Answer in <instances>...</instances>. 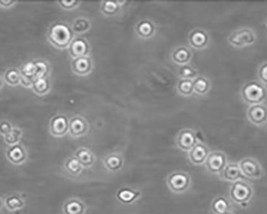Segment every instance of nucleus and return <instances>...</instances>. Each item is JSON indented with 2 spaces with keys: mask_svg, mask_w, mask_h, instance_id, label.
I'll return each instance as SVG.
<instances>
[{
  "mask_svg": "<svg viewBox=\"0 0 267 214\" xmlns=\"http://www.w3.org/2000/svg\"><path fill=\"white\" fill-rule=\"evenodd\" d=\"M51 88V83H50L48 78L46 77L35 79L31 89L37 96H43L50 92Z\"/></svg>",
  "mask_w": 267,
  "mask_h": 214,
  "instance_id": "obj_29",
  "label": "nucleus"
},
{
  "mask_svg": "<svg viewBox=\"0 0 267 214\" xmlns=\"http://www.w3.org/2000/svg\"><path fill=\"white\" fill-rule=\"evenodd\" d=\"M16 4H17L16 1H12V0H0V8H11L15 6Z\"/></svg>",
  "mask_w": 267,
  "mask_h": 214,
  "instance_id": "obj_40",
  "label": "nucleus"
},
{
  "mask_svg": "<svg viewBox=\"0 0 267 214\" xmlns=\"http://www.w3.org/2000/svg\"><path fill=\"white\" fill-rule=\"evenodd\" d=\"M47 40L53 47L58 49L69 47L74 38V32L68 23L57 21L50 26L47 32Z\"/></svg>",
  "mask_w": 267,
  "mask_h": 214,
  "instance_id": "obj_1",
  "label": "nucleus"
},
{
  "mask_svg": "<svg viewBox=\"0 0 267 214\" xmlns=\"http://www.w3.org/2000/svg\"><path fill=\"white\" fill-rule=\"evenodd\" d=\"M238 166L243 177L249 179H259L263 176V169L259 162L254 158H243L239 162Z\"/></svg>",
  "mask_w": 267,
  "mask_h": 214,
  "instance_id": "obj_7",
  "label": "nucleus"
},
{
  "mask_svg": "<svg viewBox=\"0 0 267 214\" xmlns=\"http://www.w3.org/2000/svg\"><path fill=\"white\" fill-rule=\"evenodd\" d=\"M193 52L186 46H181L174 49L172 52L171 59L174 64L178 66L190 64L192 60Z\"/></svg>",
  "mask_w": 267,
  "mask_h": 214,
  "instance_id": "obj_20",
  "label": "nucleus"
},
{
  "mask_svg": "<svg viewBox=\"0 0 267 214\" xmlns=\"http://www.w3.org/2000/svg\"><path fill=\"white\" fill-rule=\"evenodd\" d=\"M23 137V131L19 127H13L12 131L9 133L4 136V142L6 143L8 146L17 145L20 142Z\"/></svg>",
  "mask_w": 267,
  "mask_h": 214,
  "instance_id": "obj_34",
  "label": "nucleus"
},
{
  "mask_svg": "<svg viewBox=\"0 0 267 214\" xmlns=\"http://www.w3.org/2000/svg\"><path fill=\"white\" fill-rule=\"evenodd\" d=\"M166 184L174 194H183L190 188L191 177L185 172H173L168 176Z\"/></svg>",
  "mask_w": 267,
  "mask_h": 214,
  "instance_id": "obj_4",
  "label": "nucleus"
},
{
  "mask_svg": "<svg viewBox=\"0 0 267 214\" xmlns=\"http://www.w3.org/2000/svg\"><path fill=\"white\" fill-rule=\"evenodd\" d=\"M193 89L194 93L199 96H205L209 92L210 82L203 75H198L195 79H193Z\"/></svg>",
  "mask_w": 267,
  "mask_h": 214,
  "instance_id": "obj_27",
  "label": "nucleus"
},
{
  "mask_svg": "<svg viewBox=\"0 0 267 214\" xmlns=\"http://www.w3.org/2000/svg\"><path fill=\"white\" fill-rule=\"evenodd\" d=\"M36 67V74L35 79H42L47 77L50 72V65L49 63L44 60H39L34 61Z\"/></svg>",
  "mask_w": 267,
  "mask_h": 214,
  "instance_id": "obj_36",
  "label": "nucleus"
},
{
  "mask_svg": "<svg viewBox=\"0 0 267 214\" xmlns=\"http://www.w3.org/2000/svg\"><path fill=\"white\" fill-rule=\"evenodd\" d=\"M4 205L10 211H16L24 207L25 201L19 194H10L5 197Z\"/></svg>",
  "mask_w": 267,
  "mask_h": 214,
  "instance_id": "obj_28",
  "label": "nucleus"
},
{
  "mask_svg": "<svg viewBox=\"0 0 267 214\" xmlns=\"http://www.w3.org/2000/svg\"><path fill=\"white\" fill-rule=\"evenodd\" d=\"M71 69L75 75L86 76L92 72L93 69V61L90 56L72 59Z\"/></svg>",
  "mask_w": 267,
  "mask_h": 214,
  "instance_id": "obj_10",
  "label": "nucleus"
},
{
  "mask_svg": "<svg viewBox=\"0 0 267 214\" xmlns=\"http://www.w3.org/2000/svg\"><path fill=\"white\" fill-rule=\"evenodd\" d=\"M57 4L62 9L70 11V10L78 8L81 3L79 1H75V0H69V1H59Z\"/></svg>",
  "mask_w": 267,
  "mask_h": 214,
  "instance_id": "obj_37",
  "label": "nucleus"
},
{
  "mask_svg": "<svg viewBox=\"0 0 267 214\" xmlns=\"http://www.w3.org/2000/svg\"><path fill=\"white\" fill-rule=\"evenodd\" d=\"M89 131V124L81 116H74L68 120V133L73 138L85 136Z\"/></svg>",
  "mask_w": 267,
  "mask_h": 214,
  "instance_id": "obj_13",
  "label": "nucleus"
},
{
  "mask_svg": "<svg viewBox=\"0 0 267 214\" xmlns=\"http://www.w3.org/2000/svg\"><path fill=\"white\" fill-rule=\"evenodd\" d=\"M13 126L8 120H2L0 122V135L5 136L12 131Z\"/></svg>",
  "mask_w": 267,
  "mask_h": 214,
  "instance_id": "obj_39",
  "label": "nucleus"
},
{
  "mask_svg": "<svg viewBox=\"0 0 267 214\" xmlns=\"http://www.w3.org/2000/svg\"><path fill=\"white\" fill-rule=\"evenodd\" d=\"M247 118L255 126H263L266 124L267 110L264 103L250 105L247 110Z\"/></svg>",
  "mask_w": 267,
  "mask_h": 214,
  "instance_id": "obj_11",
  "label": "nucleus"
},
{
  "mask_svg": "<svg viewBox=\"0 0 267 214\" xmlns=\"http://www.w3.org/2000/svg\"><path fill=\"white\" fill-rule=\"evenodd\" d=\"M68 51L72 59L88 57L90 55L91 46L85 38H74L68 47Z\"/></svg>",
  "mask_w": 267,
  "mask_h": 214,
  "instance_id": "obj_12",
  "label": "nucleus"
},
{
  "mask_svg": "<svg viewBox=\"0 0 267 214\" xmlns=\"http://www.w3.org/2000/svg\"><path fill=\"white\" fill-rule=\"evenodd\" d=\"M4 82L12 87H16L20 85L21 75L19 68H10L6 70L3 75Z\"/></svg>",
  "mask_w": 267,
  "mask_h": 214,
  "instance_id": "obj_30",
  "label": "nucleus"
},
{
  "mask_svg": "<svg viewBox=\"0 0 267 214\" xmlns=\"http://www.w3.org/2000/svg\"><path fill=\"white\" fill-rule=\"evenodd\" d=\"M258 77L261 85L267 84V65L266 63L261 64V67L258 70Z\"/></svg>",
  "mask_w": 267,
  "mask_h": 214,
  "instance_id": "obj_38",
  "label": "nucleus"
},
{
  "mask_svg": "<svg viewBox=\"0 0 267 214\" xmlns=\"http://www.w3.org/2000/svg\"><path fill=\"white\" fill-rule=\"evenodd\" d=\"M156 26L149 19H144L137 24L136 34L142 40H149L156 34Z\"/></svg>",
  "mask_w": 267,
  "mask_h": 214,
  "instance_id": "obj_21",
  "label": "nucleus"
},
{
  "mask_svg": "<svg viewBox=\"0 0 267 214\" xmlns=\"http://www.w3.org/2000/svg\"><path fill=\"white\" fill-rule=\"evenodd\" d=\"M75 156L83 168L92 167L95 162V156L90 149L81 147L75 151Z\"/></svg>",
  "mask_w": 267,
  "mask_h": 214,
  "instance_id": "obj_23",
  "label": "nucleus"
},
{
  "mask_svg": "<svg viewBox=\"0 0 267 214\" xmlns=\"http://www.w3.org/2000/svg\"><path fill=\"white\" fill-rule=\"evenodd\" d=\"M177 90L179 94L184 97H190L194 94L193 81L191 79H180L177 81Z\"/></svg>",
  "mask_w": 267,
  "mask_h": 214,
  "instance_id": "obj_33",
  "label": "nucleus"
},
{
  "mask_svg": "<svg viewBox=\"0 0 267 214\" xmlns=\"http://www.w3.org/2000/svg\"><path fill=\"white\" fill-rule=\"evenodd\" d=\"M125 3L124 1H103L100 5V12L105 16H114L120 12Z\"/></svg>",
  "mask_w": 267,
  "mask_h": 214,
  "instance_id": "obj_26",
  "label": "nucleus"
},
{
  "mask_svg": "<svg viewBox=\"0 0 267 214\" xmlns=\"http://www.w3.org/2000/svg\"><path fill=\"white\" fill-rule=\"evenodd\" d=\"M198 143L197 135L192 129L190 128H184L179 131L176 139V144L178 149L184 152H190Z\"/></svg>",
  "mask_w": 267,
  "mask_h": 214,
  "instance_id": "obj_8",
  "label": "nucleus"
},
{
  "mask_svg": "<svg viewBox=\"0 0 267 214\" xmlns=\"http://www.w3.org/2000/svg\"><path fill=\"white\" fill-rule=\"evenodd\" d=\"M209 42V34L204 29H194L189 36L190 45L196 50H203L208 46Z\"/></svg>",
  "mask_w": 267,
  "mask_h": 214,
  "instance_id": "obj_15",
  "label": "nucleus"
},
{
  "mask_svg": "<svg viewBox=\"0 0 267 214\" xmlns=\"http://www.w3.org/2000/svg\"><path fill=\"white\" fill-rule=\"evenodd\" d=\"M209 153L208 146L203 143L198 142L190 152H188V157L190 162L194 166H201L205 164Z\"/></svg>",
  "mask_w": 267,
  "mask_h": 214,
  "instance_id": "obj_16",
  "label": "nucleus"
},
{
  "mask_svg": "<svg viewBox=\"0 0 267 214\" xmlns=\"http://www.w3.org/2000/svg\"><path fill=\"white\" fill-rule=\"evenodd\" d=\"M211 211L215 214H222L232 211L231 203L226 197L219 196L211 202Z\"/></svg>",
  "mask_w": 267,
  "mask_h": 214,
  "instance_id": "obj_24",
  "label": "nucleus"
},
{
  "mask_svg": "<svg viewBox=\"0 0 267 214\" xmlns=\"http://www.w3.org/2000/svg\"><path fill=\"white\" fill-rule=\"evenodd\" d=\"M5 154H6L8 162L13 164L15 166L22 165L28 159V152L24 147L21 144L8 146Z\"/></svg>",
  "mask_w": 267,
  "mask_h": 214,
  "instance_id": "obj_14",
  "label": "nucleus"
},
{
  "mask_svg": "<svg viewBox=\"0 0 267 214\" xmlns=\"http://www.w3.org/2000/svg\"><path fill=\"white\" fill-rule=\"evenodd\" d=\"M222 214H234V213H233V212H232V211H229V212H223V213H222Z\"/></svg>",
  "mask_w": 267,
  "mask_h": 214,
  "instance_id": "obj_42",
  "label": "nucleus"
},
{
  "mask_svg": "<svg viewBox=\"0 0 267 214\" xmlns=\"http://www.w3.org/2000/svg\"><path fill=\"white\" fill-rule=\"evenodd\" d=\"M103 164L109 171L118 172L124 167V158L119 153H111L103 159Z\"/></svg>",
  "mask_w": 267,
  "mask_h": 214,
  "instance_id": "obj_22",
  "label": "nucleus"
},
{
  "mask_svg": "<svg viewBox=\"0 0 267 214\" xmlns=\"http://www.w3.org/2000/svg\"><path fill=\"white\" fill-rule=\"evenodd\" d=\"M254 194L252 185L243 179L232 183L229 191L230 201L243 208H246L250 204Z\"/></svg>",
  "mask_w": 267,
  "mask_h": 214,
  "instance_id": "obj_2",
  "label": "nucleus"
},
{
  "mask_svg": "<svg viewBox=\"0 0 267 214\" xmlns=\"http://www.w3.org/2000/svg\"><path fill=\"white\" fill-rule=\"evenodd\" d=\"M71 28H72L74 34H85V33L90 30L91 28H92V23H91V21L88 18H76L74 20Z\"/></svg>",
  "mask_w": 267,
  "mask_h": 214,
  "instance_id": "obj_31",
  "label": "nucleus"
},
{
  "mask_svg": "<svg viewBox=\"0 0 267 214\" xmlns=\"http://www.w3.org/2000/svg\"><path fill=\"white\" fill-rule=\"evenodd\" d=\"M255 32L250 29H237L232 32L228 38L230 45L237 48L250 47L256 42Z\"/></svg>",
  "mask_w": 267,
  "mask_h": 214,
  "instance_id": "obj_5",
  "label": "nucleus"
},
{
  "mask_svg": "<svg viewBox=\"0 0 267 214\" xmlns=\"http://www.w3.org/2000/svg\"><path fill=\"white\" fill-rule=\"evenodd\" d=\"M64 166L65 170L73 176H77V175L81 174L84 169L75 156H72V157L67 159L66 162H64Z\"/></svg>",
  "mask_w": 267,
  "mask_h": 214,
  "instance_id": "obj_35",
  "label": "nucleus"
},
{
  "mask_svg": "<svg viewBox=\"0 0 267 214\" xmlns=\"http://www.w3.org/2000/svg\"><path fill=\"white\" fill-rule=\"evenodd\" d=\"M68 119L66 115L58 114L51 117L49 131L55 137H62L68 133Z\"/></svg>",
  "mask_w": 267,
  "mask_h": 214,
  "instance_id": "obj_9",
  "label": "nucleus"
},
{
  "mask_svg": "<svg viewBox=\"0 0 267 214\" xmlns=\"http://www.w3.org/2000/svg\"><path fill=\"white\" fill-rule=\"evenodd\" d=\"M141 194L139 190L131 187H122L117 191L116 198L119 202L124 205H131L141 198Z\"/></svg>",
  "mask_w": 267,
  "mask_h": 214,
  "instance_id": "obj_18",
  "label": "nucleus"
},
{
  "mask_svg": "<svg viewBox=\"0 0 267 214\" xmlns=\"http://www.w3.org/2000/svg\"><path fill=\"white\" fill-rule=\"evenodd\" d=\"M177 74L180 79H191V81L195 79L198 75L197 69L190 64L179 66L177 68Z\"/></svg>",
  "mask_w": 267,
  "mask_h": 214,
  "instance_id": "obj_32",
  "label": "nucleus"
},
{
  "mask_svg": "<svg viewBox=\"0 0 267 214\" xmlns=\"http://www.w3.org/2000/svg\"><path fill=\"white\" fill-rule=\"evenodd\" d=\"M227 156L226 153L221 151L209 152L205 160V169L212 174H220L227 165Z\"/></svg>",
  "mask_w": 267,
  "mask_h": 214,
  "instance_id": "obj_6",
  "label": "nucleus"
},
{
  "mask_svg": "<svg viewBox=\"0 0 267 214\" xmlns=\"http://www.w3.org/2000/svg\"><path fill=\"white\" fill-rule=\"evenodd\" d=\"M4 79H3V78L0 76V90L2 89L3 87H4Z\"/></svg>",
  "mask_w": 267,
  "mask_h": 214,
  "instance_id": "obj_41",
  "label": "nucleus"
},
{
  "mask_svg": "<svg viewBox=\"0 0 267 214\" xmlns=\"http://www.w3.org/2000/svg\"><path fill=\"white\" fill-rule=\"evenodd\" d=\"M21 75V84L24 88L31 89L32 84L34 82L35 74H36V67L34 61H29L24 63L19 68Z\"/></svg>",
  "mask_w": 267,
  "mask_h": 214,
  "instance_id": "obj_17",
  "label": "nucleus"
},
{
  "mask_svg": "<svg viewBox=\"0 0 267 214\" xmlns=\"http://www.w3.org/2000/svg\"><path fill=\"white\" fill-rule=\"evenodd\" d=\"M219 176L222 180L231 183L244 178L237 163H227Z\"/></svg>",
  "mask_w": 267,
  "mask_h": 214,
  "instance_id": "obj_19",
  "label": "nucleus"
},
{
  "mask_svg": "<svg viewBox=\"0 0 267 214\" xmlns=\"http://www.w3.org/2000/svg\"><path fill=\"white\" fill-rule=\"evenodd\" d=\"M1 209H2V201L0 200V211H1Z\"/></svg>",
  "mask_w": 267,
  "mask_h": 214,
  "instance_id": "obj_43",
  "label": "nucleus"
},
{
  "mask_svg": "<svg viewBox=\"0 0 267 214\" xmlns=\"http://www.w3.org/2000/svg\"><path fill=\"white\" fill-rule=\"evenodd\" d=\"M64 214H85L86 205L79 199H70L63 205Z\"/></svg>",
  "mask_w": 267,
  "mask_h": 214,
  "instance_id": "obj_25",
  "label": "nucleus"
},
{
  "mask_svg": "<svg viewBox=\"0 0 267 214\" xmlns=\"http://www.w3.org/2000/svg\"><path fill=\"white\" fill-rule=\"evenodd\" d=\"M242 99L249 105L263 103L266 98V89L259 81H249L241 90Z\"/></svg>",
  "mask_w": 267,
  "mask_h": 214,
  "instance_id": "obj_3",
  "label": "nucleus"
}]
</instances>
